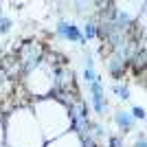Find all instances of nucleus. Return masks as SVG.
I'll return each mask as SVG.
<instances>
[{
    "instance_id": "1",
    "label": "nucleus",
    "mask_w": 147,
    "mask_h": 147,
    "mask_svg": "<svg viewBox=\"0 0 147 147\" xmlns=\"http://www.w3.org/2000/svg\"><path fill=\"white\" fill-rule=\"evenodd\" d=\"M59 33H61V35H66V37H70V40H75V42H79V40H81L77 26H73V24H59Z\"/></svg>"
},
{
    "instance_id": "2",
    "label": "nucleus",
    "mask_w": 147,
    "mask_h": 147,
    "mask_svg": "<svg viewBox=\"0 0 147 147\" xmlns=\"http://www.w3.org/2000/svg\"><path fill=\"white\" fill-rule=\"evenodd\" d=\"M92 94H94V110L103 112V101H101V84L92 81Z\"/></svg>"
},
{
    "instance_id": "3",
    "label": "nucleus",
    "mask_w": 147,
    "mask_h": 147,
    "mask_svg": "<svg viewBox=\"0 0 147 147\" xmlns=\"http://www.w3.org/2000/svg\"><path fill=\"white\" fill-rule=\"evenodd\" d=\"M117 123H119V125H123V127H129V123H132V121H129L125 114H119V117H117Z\"/></svg>"
},
{
    "instance_id": "4",
    "label": "nucleus",
    "mask_w": 147,
    "mask_h": 147,
    "mask_svg": "<svg viewBox=\"0 0 147 147\" xmlns=\"http://www.w3.org/2000/svg\"><path fill=\"white\" fill-rule=\"evenodd\" d=\"M86 79H88V81H94V75H92V64H88V68H86Z\"/></svg>"
},
{
    "instance_id": "5",
    "label": "nucleus",
    "mask_w": 147,
    "mask_h": 147,
    "mask_svg": "<svg viewBox=\"0 0 147 147\" xmlns=\"http://www.w3.org/2000/svg\"><path fill=\"white\" fill-rule=\"evenodd\" d=\"M117 92L121 94V99H127V88H117Z\"/></svg>"
},
{
    "instance_id": "6",
    "label": "nucleus",
    "mask_w": 147,
    "mask_h": 147,
    "mask_svg": "<svg viewBox=\"0 0 147 147\" xmlns=\"http://www.w3.org/2000/svg\"><path fill=\"white\" fill-rule=\"evenodd\" d=\"M134 117H136V119H143L145 114H143V110H141V108H134Z\"/></svg>"
},
{
    "instance_id": "7",
    "label": "nucleus",
    "mask_w": 147,
    "mask_h": 147,
    "mask_svg": "<svg viewBox=\"0 0 147 147\" xmlns=\"http://www.w3.org/2000/svg\"><path fill=\"white\" fill-rule=\"evenodd\" d=\"M138 147H145V141H141V143H138Z\"/></svg>"
}]
</instances>
